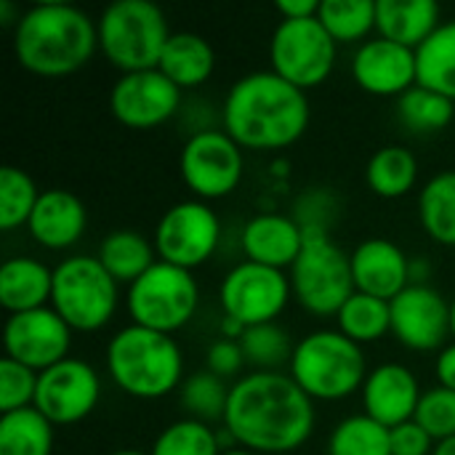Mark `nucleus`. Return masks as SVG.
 I'll return each mask as SVG.
<instances>
[{
	"label": "nucleus",
	"instance_id": "obj_1",
	"mask_svg": "<svg viewBox=\"0 0 455 455\" xmlns=\"http://www.w3.org/2000/svg\"><path fill=\"white\" fill-rule=\"evenodd\" d=\"M221 424L251 453H291L312 437L315 405L291 373L253 371L232 387Z\"/></svg>",
	"mask_w": 455,
	"mask_h": 455
},
{
	"label": "nucleus",
	"instance_id": "obj_2",
	"mask_svg": "<svg viewBox=\"0 0 455 455\" xmlns=\"http://www.w3.org/2000/svg\"><path fill=\"white\" fill-rule=\"evenodd\" d=\"M224 131L245 149H285L309 125L307 93L280 75L251 72L224 99Z\"/></svg>",
	"mask_w": 455,
	"mask_h": 455
},
{
	"label": "nucleus",
	"instance_id": "obj_3",
	"mask_svg": "<svg viewBox=\"0 0 455 455\" xmlns=\"http://www.w3.org/2000/svg\"><path fill=\"white\" fill-rule=\"evenodd\" d=\"M96 48V21L69 3H37L13 27L16 61L40 77H64L83 69Z\"/></svg>",
	"mask_w": 455,
	"mask_h": 455
},
{
	"label": "nucleus",
	"instance_id": "obj_4",
	"mask_svg": "<svg viewBox=\"0 0 455 455\" xmlns=\"http://www.w3.org/2000/svg\"><path fill=\"white\" fill-rule=\"evenodd\" d=\"M107 371L125 395L139 400H160L181 384L184 357L168 333L131 323L109 339Z\"/></svg>",
	"mask_w": 455,
	"mask_h": 455
},
{
	"label": "nucleus",
	"instance_id": "obj_5",
	"mask_svg": "<svg viewBox=\"0 0 455 455\" xmlns=\"http://www.w3.org/2000/svg\"><path fill=\"white\" fill-rule=\"evenodd\" d=\"M99 48L123 75L157 69L165 43L171 40L168 19L149 0H117L96 21Z\"/></svg>",
	"mask_w": 455,
	"mask_h": 455
},
{
	"label": "nucleus",
	"instance_id": "obj_6",
	"mask_svg": "<svg viewBox=\"0 0 455 455\" xmlns=\"http://www.w3.org/2000/svg\"><path fill=\"white\" fill-rule=\"evenodd\" d=\"M291 376L312 400L331 403L363 389L368 365L363 347L341 331H315L296 344Z\"/></svg>",
	"mask_w": 455,
	"mask_h": 455
},
{
	"label": "nucleus",
	"instance_id": "obj_7",
	"mask_svg": "<svg viewBox=\"0 0 455 455\" xmlns=\"http://www.w3.org/2000/svg\"><path fill=\"white\" fill-rule=\"evenodd\" d=\"M291 288L299 304L317 317H336L357 293L352 256H347L323 227L304 229V248L291 267Z\"/></svg>",
	"mask_w": 455,
	"mask_h": 455
},
{
	"label": "nucleus",
	"instance_id": "obj_8",
	"mask_svg": "<svg viewBox=\"0 0 455 455\" xmlns=\"http://www.w3.org/2000/svg\"><path fill=\"white\" fill-rule=\"evenodd\" d=\"M51 309L72 331L93 333L117 309V283L96 256H69L53 269Z\"/></svg>",
	"mask_w": 455,
	"mask_h": 455
},
{
	"label": "nucleus",
	"instance_id": "obj_9",
	"mask_svg": "<svg viewBox=\"0 0 455 455\" xmlns=\"http://www.w3.org/2000/svg\"><path fill=\"white\" fill-rule=\"evenodd\" d=\"M200 291L189 269L157 261L133 285H128V312L133 325L176 333L197 312Z\"/></svg>",
	"mask_w": 455,
	"mask_h": 455
},
{
	"label": "nucleus",
	"instance_id": "obj_10",
	"mask_svg": "<svg viewBox=\"0 0 455 455\" xmlns=\"http://www.w3.org/2000/svg\"><path fill=\"white\" fill-rule=\"evenodd\" d=\"M339 43L315 19H283L269 43L272 72L307 91L328 80L336 64Z\"/></svg>",
	"mask_w": 455,
	"mask_h": 455
},
{
	"label": "nucleus",
	"instance_id": "obj_11",
	"mask_svg": "<svg viewBox=\"0 0 455 455\" xmlns=\"http://www.w3.org/2000/svg\"><path fill=\"white\" fill-rule=\"evenodd\" d=\"M293 296L291 277L283 269L261 267L253 261L237 264L221 283L219 299L229 323L253 328L275 323Z\"/></svg>",
	"mask_w": 455,
	"mask_h": 455
},
{
	"label": "nucleus",
	"instance_id": "obj_12",
	"mask_svg": "<svg viewBox=\"0 0 455 455\" xmlns=\"http://www.w3.org/2000/svg\"><path fill=\"white\" fill-rule=\"evenodd\" d=\"M243 147L227 131H197L181 149L179 171L184 184L205 203L227 197L243 179Z\"/></svg>",
	"mask_w": 455,
	"mask_h": 455
},
{
	"label": "nucleus",
	"instance_id": "obj_13",
	"mask_svg": "<svg viewBox=\"0 0 455 455\" xmlns=\"http://www.w3.org/2000/svg\"><path fill=\"white\" fill-rule=\"evenodd\" d=\"M221 237V224L213 208L203 200H184L171 205L155 227L157 261L195 269L205 264Z\"/></svg>",
	"mask_w": 455,
	"mask_h": 455
},
{
	"label": "nucleus",
	"instance_id": "obj_14",
	"mask_svg": "<svg viewBox=\"0 0 455 455\" xmlns=\"http://www.w3.org/2000/svg\"><path fill=\"white\" fill-rule=\"evenodd\" d=\"M101 397L99 373L75 357L56 363L37 376L35 405L53 427H69L93 413Z\"/></svg>",
	"mask_w": 455,
	"mask_h": 455
},
{
	"label": "nucleus",
	"instance_id": "obj_15",
	"mask_svg": "<svg viewBox=\"0 0 455 455\" xmlns=\"http://www.w3.org/2000/svg\"><path fill=\"white\" fill-rule=\"evenodd\" d=\"M181 88L160 69H141L120 75L109 93V107L117 123L133 131H149L176 115Z\"/></svg>",
	"mask_w": 455,
	"mask_h": 455
},
{
	"label": "nucleus",
	"instance_id": "obj_16",
	"mask_svg": "<svg viewBox=\"0 0 455 455\" xmlns=\"http://www.w3.org/2000/svg\"><path fill=\"white\" fill-rule=\"evenodd\" d=\"M69 344H72V328L51 307L19 312L5 320V331H3L5 357L32 368L35 373H43L56 363L67 360Z\"/></svg>",
	"mask_w": 455,
	"mask_h": 455
},
{
	"label": "nucleus",
	"instance_id": "obj_17",
	"mask_svg": "<svg viewBox=\"0 0 455 455\" xmlns=\"http://www.w3.org/2000/svg\"><path fill=\"white\" fill-rule=\"evenodd\" d=\"M392 333L413 352L445 349L451 336V304L429 285H408L389 301Z\"/></svg>",
	"mask_w": 455,
	"mask_h": 455
},
{
	"label": "nucleus",
	"instance_id": "obj_18",
	"mask_svg": "<svg viewBox=\"0 0 455 455\" xmlns=\"http://www.w3.org/2000/svg\"><path fill=\"white\" fill-rule=\"evenodd\" d=\"M355 83L373 96H403L419 85L416 51L387 37L368 40L357 48L352 59Z\"/></svg>",
	"mask_w": 455,
	"mask_h": 455
},
{
	"label": "nucleus",
	"instance_id": "obj_19",
	"mask_svg": "<svg viewBox=\"0 0 455 455\" xmlns=\"http://www.w3.org/2000/svg\"><path fill=\"white\" fill-rule=\"evenodd\" d=\"M421 403V389L416 376L397 363H384L373 368L363 384L365 416L379 421L387 429H395L405 421H413Z\"/></svg>",
	"mask_w": 455,
	"mask_h": 455
},
{
	"label": "nucleus",
	"instance_id": "obj_20",
	"mask_svg": "<svg viewBox=\"0 0 455 455\" xmlns=\"http://www.w3.org/2000/svg\"><path fill=\"white\" fill-rule=\"evenodd\" d=\"M352 277L357 293L392 301L411 285V261L392 240H365L352 253Z\"/></svg>",
	"mask_w": 455,
	"mask_h": 455
},
{
	"label": "nucleus",
	"instance_id": "obj_21",
	"mask_svg": "<svg viewBox=\"0 0 455 455\" xmlns=\"http://www.w3.org/2000/svg\"><path fill=\"white\" fill-rule=\"evenodd\" d=\"M240 243H243L245 261L272 269H285L296 264L304 248V227L291 216L261 213L245 224Z\"/></svg>",
	"mask_w": 455,
	"mask_h": 455
},
{
	"label": "nucleus",
	"instance_id": "obj_22",
	"mask_svg": "<svg viewBox=\"0 0 455 455\" xmlns=\"http://www.w3.org/2000/svg\"><path fill=\"white\" fill-rule=\"evenodd\" d=\"M88 224V213L83 200L67 189L40 192V200L27 221V229L35 243L51 251H64L75 245Z\"/></svg>",
	"mask_w": 455,
	"mask_h": 455
},
{
	"label": "nucleus",
	"instance_id": "obj_23",
	"mask_svg": "<svg viewBox=\"0 0 455 455\" xmlns=\"http://www.w3.org/2000/svg\"><path fill=\"white\" fill-rule=\"evenodd\" d=\"M435 0H376V29L381 37L419 51L440 27Z\"/></svg>",
	"mask_w": 455,
	"mask_h": 455
},
{
	"label": "nucleus",
	"instance_id": "obj_24",
	"mask_svg": "<svg viewBox=\"0 0 455 455\" xmlns=\"http://www.w3.org/2000/svg\"><path fill=\"white\" fill-rule=\"evenodd\" d=\"M53 269L37 259H8L0 267V304L8 315L43 309L51 304Z\"/></svg>",
	"mask_w": 455,
	"mask_h": 455
},
{
	"label": "nucleus",
	"instance_id": "obj_25",
	"mask_svg": "<svg viewBox=\"0 0 455 455\" xmlns=\"http://www.w3.org/2000/svg\"><path fill=\"white\" fill-rule=\"evenodd\" d=\"M216 67V53L211 43L195 32H173L165 43L157 69L173 80L181 91L203 85Z\"/></svg>",
	"mask_w": 455,
	"mask_h": 455
},
{
	"label": "nucleus",
	"instance_id": "obj_26",
	"mask_svg": "<svg viewBox=\"0 0 455 455\" xmlns=\"http://www.w3.org/2000/svg\"><path fill=\"white\" fill-rule=\"evenodd\" d=\"M96 259L117 285H133L147 269L157 264V251L155 243H149L141 232L115 229L101 240Z\"/></svg>",
	"mask_w": 455,
	"mask_h": 455
},
{
	"label": "nucleus",
	"instance_id": "obj_27",
	"mask_svg": "<svg viewBox=\"0 0 455 455\" xmlns=\"http://www.w3.org/2000/svg\"><path fill=\"white\" fill-rule=\"evenodd\" d=\"M419 85L455 101V19L443 21L435 35L416 51Z\"/></svg>",
	"mask_w": 455,
	"mask_h": 455
},
{
	"label": "nucleus",
	"instance_id": "obj_28",
	"mask_svg": "<svg viewBox=\"0 0 455 455\" xmlns=\"http://www.w3.org/2000/svg\"><path fill=\"white\" fill-rule=\"evenodd\" d=\"M416 179H419V163L413 152L400 144H389L379 149L365 171V181L371 192L384 200H397L408 195L416 187Z\"/></svg>",
	"mask_w": 455,
	"mask_h": 455
},
{
	"label": "nucleus",
	"instance_id": "obj_29",
	"mask_svg": "<svg viewBox=\"0 0 455 455\" xmlns=\"http://www.w3.org/2000/svg\"><path fill=\"white\" fill-rule=\"evenodd\" d=\"M51 451L53 424L37 408L0 416V455H51Z\"/></svg>",
	"mask_w": 455,
	"mask_h": 455
},
{
	"label": "nucleus",
	"instance_id": "obj_30",
	"mask_svg": "<svg viewBox=\"0 0 455 455\" xmlns=\"http://www.w3.org/2000/svg\"><path fill=\"white\" fill-rule=\"evenodd\" d=\"M419 216L435 243L455 248V171H443L427 181L419 195Z\"/></svg>",
	"mask_w": 455,
	"mask_h": 455
},
{
	"label": "nucleus",
	"instance_id": "obj_31",
	"mask_svg": "<svg viewBox=\"0 0 455 455\" xmlns=\"http://www.w3.org/2000/svg\"><path fill=\"white\" fill-rule=\"evenodd\" d=\"M336 320H339V331L360 347L368 341H379L381 336L392 333L389 301L368 296V293H355L341 307Z\"/></svg>",
	"mask_w": 455,
	"mask_h": 455
},
{
	"label": "nucleus",
	"instance_id": "obj_32",
	"mask_svg": "<svg viewBox=\"0 0 455 455\" xmlns=\"http://www.w3.org/2000/svg\"><path fill=\"white\" fill-rule=\"evenodd\" d=\"M453 101L432 88L413 85L397 99V115L413 133H437L453 120Z\"/></svg>",
	"mask_w": 455,
	"mask_h": 455
},
{
	"label": "nucleus",
	"instance_id": "obj_33",
	"mask_svg": "<svg viewBox=\"0 0 455 455\" xmlns=\"http://www.w3.org/2000/svg\"><path fill=\"white\" fill-rule=\"evenodd\" d=\"M328 455H392L389 429L365 413L349 416L331 432Z\"/></svg>",
	"mask_w": 455,
	"mask_h": 455
},
{
	"label": "nucleus",
	"instance_id": "obj_34",
	"mask_svg": "<svg viewBox=\"0 0 455 455\" xmlns=\"http://www.w3.org/2000/svg\"><path fill=\"white\" fill-rule=\"evenodd\" d=\"M317 19L336 43H355L376 29V0H323Z\"/></svg>",
	"mask_w": 455,
	"mask_h": 455
},
{
	"label": "nucleus",
	"instance_id": "obj_35",
	"mask_svg": "<svg viewBox=\"0 0 455 455\" xmlns=\"http://www.w3.org/2000/svg\"><path fill=\"white\" fill-rule=\"evenodd\" d=\"M240 349L245 357V365H253L256 371H280L285 363L291 365L296 347L291 344V336L275 325H253L240 333Z\"/></svg>",
	"mask_w": 455,
	"mask_h": 455
},
{
	"label": "nucleus",
	"instance_id": "obj_36",
	"mask_svg": "<svg viewBox=\"0 0 455 455\" xmlns=\"http://www.w3.org/2000/svg\"><path fill=\"white\" fill-rule=\"evenodd\" d=\"M37 200H40V192L27 171L13 168V165L0 168V229L3 232H13L21 224L27 227Z\"/></svg>",
	"mask_w": 455,
	"mask_h": 455
},
{
	"label": "nucleus",
	"instance_id": "obj_37",
	"mask_svg": "<svg viewBox=\"0 0 455 455\" xmlns=\"http://www.w3.org/2000/svg\"><path fill=\"white\" fill-rule=\"evenodd\" d=\"M229 392L232 387H227L224 379L213 376L211 371H203L181 384V405L195 421H224Z\"/></svg>",
	"mask_w": 455,
	"mask_h": 455
},
{
	"label": "nucleus",
	"instance_id": "obj_38",
	"mask_svg": "<svg viewBox=\"0 0 455 455\" xmlns=\"http://www.w3.org/2000/svg\"><path fill=\"white\" fill-rule=\"evenodd\" d=\"M221 445H219V437L216 432L203 424V421H195V419H184V421H176L171 427H165L149 455H221Z\"/></svg>",
	"mask_w": 455,
	"mask_h": 455
},
{
	"label": "nucleus",
	"instance_id": "obj_39",
	"mask_svg": "<svg viewBox=\"0 0 455 455\" xmlns=\"http://www.w3.org/2000/svg\"><path fill=\"white\" fill-rule=\"evenodd\" d=\"M413 421L427 429L435 443L455 437V392L445 387H435L421 395Z\"/></svg>",
	"mask_w": 455,
	"mask_h": 455
},
{
	"label": "nucleus",
	"instance_id": "obj_40",
	"mask_svg": "<svg viewBox=\"0 0 455 455\" xmlns=\"http://www.w3.org/2000/svg\"><path fill=\"white\" fill-rule=\"evenodd\" d=\"M37 376L32 368L3 357L0 360V413H13L35 405Z\"/></svg>",
	"mask_w": 455,
	"mask_h": 455
},
{
	"label": "nucleus",
	"instance_id": "obj_41",
	"mask_svg": "<svg viewBox=\"0 0 455 455\" xmlns=\"http://www.w3.org/2000/svg\"><path fill=\"white\" fill-rule=\"evenodd\" d=\"M389 443H392V455H432L437 445L427 435V429L419 427L416 421H405L389 429Z\"/></svg>",
	"mask_w": 455,
	"mask_h": 455
},
{
	"label": "nucleus",
	"instance_id": "obj_42",
	"mask_svg": "<svg viewBox=\"0 0 455 455\" xmlns=\"http://www.w3.org/2000/svg\"><path fill=\"white\" fill-rule=\"evenodd\" d=\"M205 363H208V371L219 379H229L235 373H240V368L245 365V357H243V349H240V341L235 339H221L216 344L208 347V355H205Z\"/></svg>",
	"mask_w": 455,
	"mask_h": 455
},
{
	"label": "nucleus",
	"instance_id": "obj_43",
	"mask_svg": "<svg viewBox=\"0 0 455 455\" xmlns=\"http://www.w3.org/2000/svg\"><path fill=\"white\" fill-rule=\"evenodd\" d=\"M275 8L283 19H315L320 13L317 0H277Z\"/></svg>",
	"mask_w": 455,
	"mask_h": 455
},
{
	"label": "nucleus",
	"instance_id": "obj_44",
	"mask_svg": "<svg viewBox=\"0 0 455 455\" xmlns=\"http://www.w3.org/2000/svg\"><path fill=\"white\" fill-rule=\"evenodd\" d=\"M437 381L440 387L445 389H453L455 392V341L448 344L445 349H440V357H437Z\"/></svg>",
	"mask_w": 455,
	"mask_h": 455
},
{
	"label": "nucleus",
	"instance_id": "obj_45",
	"mask_svg": "<svg viewBox=\"0 0 455 455\" xmlns=\"http://www.w3.org/2000/svg\"><path fill=\"white\" fill-rule=\"evenodd\" d=\"M0 21L3 24H13L16 19H13V5L8 3V0H0ZM16 27V24H13Z\"/></svg>",
	"mask_w": 455,
	"mask_h": 455
},
{
	"label": "nucleus",
	"instance_id": "obj_46",
	"mask_svg": "<svg viewBox=\"0 0 455 455\" xmlns=\"http://www.w3.org/2000/svg\"><path fill=\"white\" fill-rule=\"evenodd\" d=\"M432 455H455V437L437 443V445H435V453Z\"/></svg>",
	"mask_w": 455,
	"mask_h": 455
},
{
	"label": "nucleus",
	"instance_id": "obj_47",
	"mask_svg": "<svg viewBox=\"0 0 455 455\" xmlns=\"http://www.w3.org/2000/svg\"><path fill=\"white\" fill-rule=\"evenodd\" d=\"M451 336H453L455 341V299L451 301Z\"/></svg>",
	"mask_w": 455,
	"mask_h": 455
},
{
	"label": "nucleus",
	"instance_id": "obj_48",
	"mask_svg": "<svg viewBox=\"0 0 455 455\" xmlns=\"http://www.w3.org/2000/svg\"><path fill=\"white\" fill-rule=\"evenodd\" d=\"M221 455H256V453H251V451H245V448H232V451H224Z\"/></svg>",
	"mask_w": 455,
	"mask_h": 455
},
{
	"label": "nucleus",
	"instance_id": "obj_49",
	"mask_svg": "<svg viewBox=\"0 0 455 455\" xmlns=\"http://www.w3.org/2000/svg\"><path fill=\"white\" fill-rule=\"evenodd\" d=\"M112 455H149V453H141V451H117V453Z\"/></svg>",
	"mask_w": 455,
	"mask_h": 455
}]
</instances>
